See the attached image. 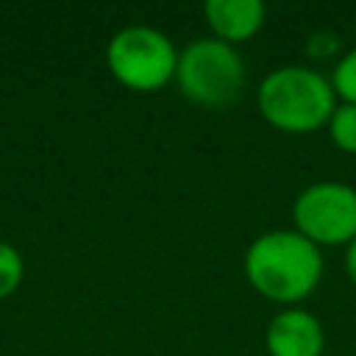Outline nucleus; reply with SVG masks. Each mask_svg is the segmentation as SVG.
I'll return each mask as SVG.
<instances>
[{"mask_svg":"<svg viewBox=\"0 0 356 356\" xmlns=\"http://www.w3.org/2000/svg\"><path fill=\"white\" fill-rule=\"evenodd\" d=\"M245 278L261 298L289 309L320 286L323 253L295 228H273L248 245Z\"/></svg>","mask_w":356,"mask_h":356,"instance_id":"obj_1","label":"nucleus"},{"mask_svg":"<svg viewBox=\"0 0 356 356\" xmlns=\"http://www.w3.org/2000/svg\"><path fill=\"white\" fill-rule=\"evenodd\" d=\"M256 106L267 125L284 134H312L325 128L334 108L337 95L331 81L300 64L275 67L267 72L256 89Z\"/></svg>","mask_w":356,"mask_h":356,"instance_id":"obj_2","label":"nucleus"},{"mask_svg":"<svg viewBox=\"0 0 356 356\" xmlns=\"http://www.w3.org/2000/svg\"><path fill=\"white\" fill-rule=\"evenodd\" d=\"M245 58L234 44L200 36L178 50L175 83L186 100L203 108H225L245 89Z\"/></svg>","mask_w":356,"mask_h":356,"instance_id":"obj_3","label":"nucleus"},{"mask_svg":"<svg viewBox=\"0 0 356 356\" xmlns=\"http://www.w3.org/2000/svg\"><path fill=\"white\" fill-rule=\"evenodd\" d=\"M108 72L131 92H159L175 81L178 50L167 33L150 25L117 31L106 47Z\"/></svg>","mask_w":356,"mask_h":356,"instance_id":"obj_4","label":"nucleus"},{"mask_svg":"<svg viewBox=\"0 0 356 356\" xmlns=\"http://www.w3.org/2000/svg\"><path fill=\"white\" fill-rule=\"evenodd\" d=\"M292 220L317 248H348L356 239V189L342 181H314L295 197Z\"/></svg>","mask_w":356,"mask_h":356,"instance_id":"obj_5","label":"nucleus"},{"mask_svg":"<svg viewBox=\"0 0 356 356\" xmlns=\"http://www.w3.org/2000/svg\"><path fill=\"white\" fill-rule=\"evenodd\" d=\"M264 345L270 356H323L325 331L312 312L289 306L267 323Z\"/></svg>","mask_w":356,"mask_h":356,"instance_id":"obj_6","label":"nucleus"},{"mask_svg":"<svg viewBox=\"0 0 356 356\" xmlns=\"http://www.w3.org/2000/svg\"><path fill=\"white\" fill-rule=\"evenodd\" d=\"M203 17L214 39L236 47L261 31L267 11L261 0H209L203 6Z\"/></svg>","mask_w":356,"mask_h":356,"instance_id":"obj_7","label":"nucleus"},{"mask_svg":"<svg viewBox=\"0 0 356 356\" xmlns=\"http://www.w3.org/2000/svg\"><path fill=\"white\" fill-rule=\"evenodd\" d=\"M325 131L337 150L356 156V106L353 103H337Z\"/></svg>","mask_w":356,"mask_h":356,"instance_id":"obj_8","label":"nucleus"},{"mask_svg":"<svg viewBox=\"0 0 356 356\" xmlns=\"http://www.w3.org/2000/svg\"><path fill=\"white\" fill-rule=\"evenodd\" d=\"M22 275H25V264L19 250L0 239V300L17 292V286L22 284Z\"/></svg>","mask_w":356,"mask_h":356,"instance_id":"obj_9","label":"nucleus"},{"mask_svg":"<svg viewBox=\"0 0 356 356\" xmlns=\"http://www.w3.org/2000/svg\"><path fill=\"white\" fill-rule=\"evenodd\" d=\"M328 81H331V86H334L337 100L356 106V47L348 50V53L337 61V67H334V72H331Z\"/></svg>","mask_w":356,"mask_h":356,"instance_id":"obj_10","label":"nucleus"},{"mask_svg":"<svg viewBox=\"0 0 356 356\" xmlns=\"http://www.w3.org/2000/svg\"><path fill=\"white\" fill-rule=\"evenodd\" d=\"M345 273H348V278H350V284L356 289V239L345 248Z\"/></svg>","mask_w":356,"mask_h":356,"instance_id":"obj_11","label":"nucleus"}]
</instances>
